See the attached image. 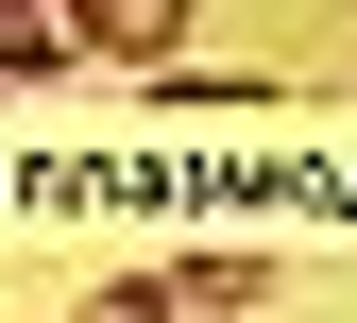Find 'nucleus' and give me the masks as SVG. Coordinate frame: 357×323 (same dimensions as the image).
<instances>
[{
	"label": "nucleus",
	"instance_id": "nucleus-1",
	"mask_svg": "<svg viewBox=\"0 0 357 323\" xmlns=\"http://www.w3.org/2000/svg\"><path fill=\"white\" fill-rule=\"evenodd\" d=\"M153 290H170V306H188V323H238L255 290H273V272H255V255H170V272H153Z\"/></svg>",
	"mask_w": 357,
	"mask_h": 323
},
{
	"label": "nucleus",
	"instance_id": "nucleus-3",
	"mask_svg": "<svg viewBox=\"0 0 357 323\" xmlns=\"http://www.w3.org/2000/svg\"><path fill=\"white\" fill-rule=\"evenodd\" d=\"M0 68H68V17H34V0H0Z\"/></svg>",
	"mask_w": 357,
	"mask_h": 323
},
{
	"label": "nucleus",
	"instance_id": "nucleus-4",
	"mask_svg": "<svg viewBox=\"0 0 357 323\" xmlns=\"http://www.w3.org/2000/svg\"><path fill=\"white\" fill-rule=\"evenodd\" d=\"M85 323H188V306H170L153 272H102V290H85Z\"/></svg>",
	"mask_w": 357,
	"mask_h": 323
},
{
	"label": "nucleus",
	"instance_id": "nucleus-2",
	"mask_svg": "<svg viewBox=\"0 0 357 323\" xmlns=\"http://www.w3.org/2000/svg\"><path fill=\"white\" fill-rule=\"evenodd\" d=\"M68 52H137V68H153V52H170V0H102V17H68Z\"/></svg>",
	"mask_w": 357,
	"mask_h": 323
}]
</instances>
